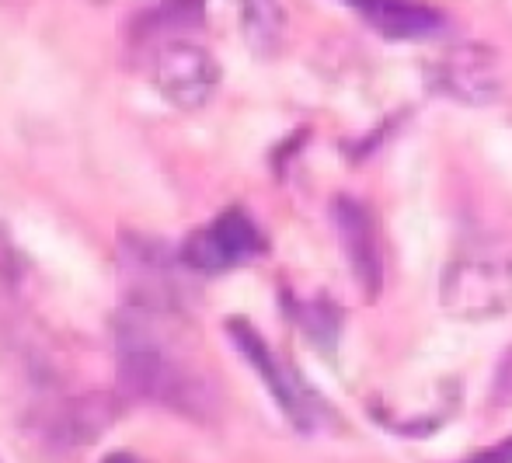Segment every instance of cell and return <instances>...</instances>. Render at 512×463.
Instances as JSON below:
<instances>
[{
    "instance_id": "1",
    "label": "cell",
    "mask_w": 512,
    "mask_h": 463,
    "mask_svg": "<svg viewBox=\"0 0 512 463\" xmlns=\"http://www.w3.org/2000/svg\"><path fill=\"white\" fill-rule=\"evenodd\" d=\"M119 387L136 401L196 418L213 401V387L157 335L154 314L143 307H129V321L119 328Z\"/></svg>"
},
{
    "instance_id": "2",
    "label": "cell",
    "mask_w": 512,
    "mask_h": 463,
    "mask_svg": "<svg viewBox=\"0 0 512 463\" xmlns=\"http://www.w3.org/2000/svg\"><path fill=\"white\" fill-rule=\"evenodd\" d=\"M443 310L464 321H488L512 310V251H467L443 272Z\"/></svg>"
},
{
    "instance_id": "3",
    "label": "cell",
    "mask_w": 512,
    "mask_h": 463,
    "mask_svg": "<svg viewBox=\"0 0 512 463\" xmlns=\"http://www.w3.org/2000/svg\"><path fill=\"white\" fill-rule=\"evenodd\" d=\"M150 84L182 112H196L220 88V63L189 39L164 42L150 56Z\"/></svg>"
},
{
    "instance_id": "4",
    "label": "cell",
    "mask_w": 512,
    "mask_h": 463,
    "mask_svg": "<svg viewBox=\"0 0 512 463\" xmlns=\"http://www.w3.org/2000/svg\"><path fill=\"white\" fill-rule=\"evenodd\" d=\"M265 251V237L258 230V223L251 220L244 209H227V213L216 216L209 227L196 230V234L185 241L182 262L192 272H203V276H216V272L237 269V265L251 262Z\"/></svg>"
},
{
    "instance_id": "5",
    "label": "cell",
    "mask_w": 512,
    "mask_h": 463,
    "mask_svg": "<svg viewBox=\"0 0 512 463\" xmlns=\"http://www.w3.org/2000/svg\"><path fill=\"white\" fill-rule=\"evenodd\" d=\"M227 335H230V342L237 345V352L251 363V370L265 380L269 394L276 397L279 408L290 415V422L304 432L317 429V411H321V401H317V394H310V390L304 387V380H300L290 366L279 363L276 352L265 345V338L258 335L248 321H241V317L227 321Z\"/></svg>"
},
{
    "instance_id": "6",
    "label": "cell",
    "mask_w": 512,
    "mask_h": 463,
    "mask_svg": "<svg viewBox=\"0 0 512 463\" xmlns=\"http://www.w3.org/2000/svg\"><path fill=\"white\" fill-rule=\"evenodd\" d=\"M331 216H335L338 241H342V251L349 258V269L356 276L359 289H363V296L377 300L380 286H384V258H380L370 209L359 199H352V195H338L335 206H331Z\"/></svg>"
},
{
    "instance_id": "7",
    "label": "cell",
    "mask_w": 512,
    "mask_h": 463,
    "mask_svg": "<svg viewBox=\"0 0 512 463\" xmlns=\"http://www.w3.org/2000/svg\"><path fill=\"white\" fill-rule=\"evenodd\" d=\"M432 81L443 94L464 101V105H488L499 98L502 81L495 56L481 46H457L432 67Z\"/></svg>"
},
{
    "instance_id": "8",
    "label": "cell",
    "mask_w": 512,
    "mask_h": 463,
    "mask_svg": "<svg viewBox=\"0 0 512 463\" xmlns=\"http://www.w3.org/2000/svg\"><path fill=\"white\" fill-rule=\"evenodd\" d=\"M377 35L394 42L432 39L446 28V14L425 0H342Z\"/></svg>"
},
{
    "instance_id": "9",
    "label": "cell",
    "mask_w": 512,
    "mask_h": 463,
    "mask_svg": "<svg viewBox=\"0 0 512 463\" xmlns=\"http://www.w3.org/2000/svg\"><path fill=\"white\" fill-rule=\"evenodd\" d=\"M108 422H112V404L105 397H70L63 404H53L39 418V436L56 450H74V446H84L102 436Z\"/></svg>"
},
{
    "instance_id": "10",
    "label": "cell",
    "mask_w": 512,
    "mask_h": 463,
    "mask_svg": "<svg viewBox=\"0 0 512 463\" xmlns=\"http://www.w3.org/2000/svg\"><path fill=\"white\" fill-rule=\"evenodd\" d=\"M241 4V32L258 56H272L283 42L286 14L279 0H237Z\"/></svg>"
},
{
    "instance_id": "11",
    "label": "cell",
    "mask_w": 512,
    "mask_h": 463,
    "mask_svg": "<svg viewBox=\"0 0 512 463\" xmlns=\"http://www.w3.org/2000/svg\"><path fill=\"white\" fill-rule=\"evenodd\" d=\"M300 317H304V328L310 331V338H317L321 345H331L338 335V314L331 303H307L300 307Z\"/></svg>"
},
{
    "instance_id": "12",
    "label": "cell",
    "mask_w": 512,
    "mask_h": 463,
    "mask_svg": "<svg viewBox=\"0 0 512 463\" xmlns=\"http://www.w3.org/2000/svg\"><path fill=\"white\" fill-rule=\"evenodd\" d=\"M495 404H512V352L502 359L499 376H495Z\"/></svg>"
},
{
    "instance_id": "13",
    "label": "cell",
    "mask_w": 512,
    "mask_h": 463,
    "mask_svg": "<svg viewBox=\"0 0 512 463\" xmlns=\"http://www.w3.org/2000/svg\"><path fill=\"white\" fill-rule=\"evenodd\" d=\"M464 463H512V439H502V443H495L492 450L474 453V457H467Z\"/></svg>"
},
{
    "instance_id": "14",
    "label": "cell",
    "mask_w": 512,
    "mask_h": 463,
    "mask_svg": "<svg viewBox=\"0 0 512 463\" xmlns=\"http://www.w3.org/2000/svg\"><path fill=\"white\" fill-rule=\"evenodd\" d=\"M105 463H136L133 457H126V453H119V457H108Z\"/></svg>"
}]
</instances>
